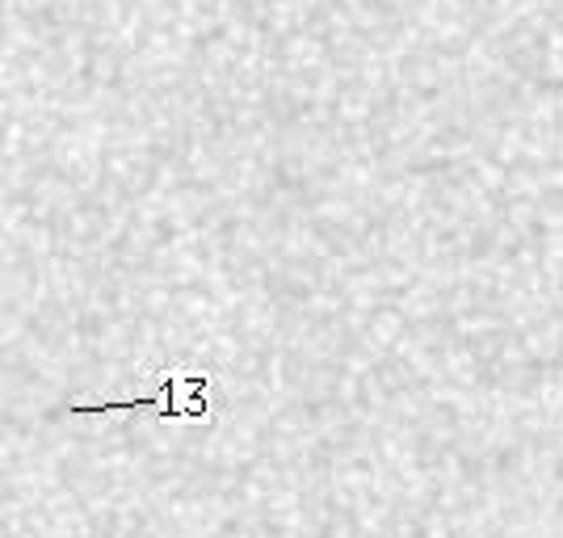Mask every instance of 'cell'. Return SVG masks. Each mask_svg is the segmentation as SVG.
I'll list each match as a JSON object with an SVG mask.
<instances>
[{
	"label": "cell",
	"instance_id": "6da1fadb",
	"mask_svg": "<svg viewBox=\"0 0 563 538\" xmlns=\"http://www.w3.org/2000/svg\"><path fill=\"white\" fill-rule=\"evenodd\" d=\"M211 378L207 375H177L168 371L161 375V396L143 399H76L68 404V413H135V408H152L161 417H177V421H202L211 408Z\"/></svg>",
	"mask_w": 563,
	"mask_h": 538
}]
</instances>
